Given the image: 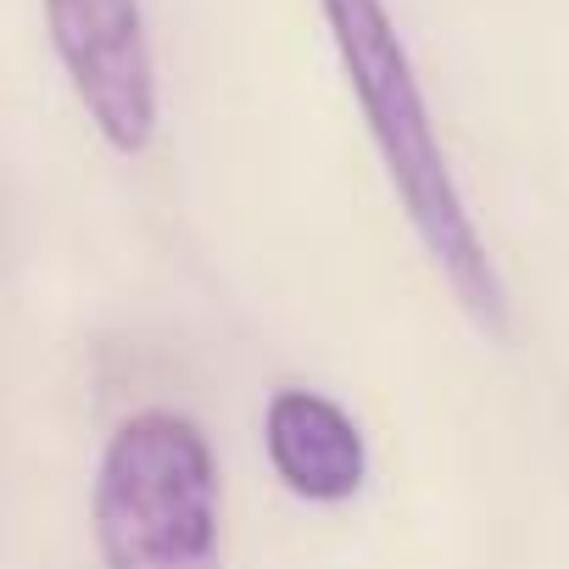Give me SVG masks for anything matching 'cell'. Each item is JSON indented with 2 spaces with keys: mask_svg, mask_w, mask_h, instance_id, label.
<instances>
[{
  "mask_svg": "<svg viewBox=\"0 0 569 569\" xmlns=\"http://www.w3.org/2000/svg\"><path fill=\"white\" fill-rule=\"evenodd\" d=\"M101 569H223L218 458L196 419L146 408L123 419L96 469Z\"/></svg>",
  "mask_w": 569,
  "mask_h": 569,
  "instance_id": "7a4b0ae2",
  "label": "cell"
},
{
  "mask_svg": "<svg viewBox=\"0 0 569 569\" xmlns=\"http://www.w3.org/2000/svg\"><path fill=\"white\" fill-rule=\"evenodd\" d=\"M46 29L96 134L118 157L151 151L157 62L140 0H46Z\"/></svg>",
  "mask_w": 569,
  "mask_h": 569,
  "instance_id": "3957f363",
  "label": "cell"
},
{
  "mask_svg": "<svg viewBox=\"0 0 569 569\" xmlns=\"http://www.w3.org/2000/svg\"><path fill=\"white\" fill-rule=\"evenodd\" d=\"M262 447L284 491L302 502H347L363 491L369 447L347 408L319 391H279L262 413Z\"/></svg>",
  "mask_w": 569,
  "mask_h": 569,
  "instance_id": "277c9868",
  "label": "cell"
},
{
  "mask_svg": "<svg viewBox=\"0 0 569 569\" xmlns=\"http://www.w3.org/2000/svg\"><path fill=\"white\" fill-rule=\"evenodd\" d=\"M341 73L352 84V101L369 123V140L386 162V179L419 234V246L430 251V262L441 268V279L452 284V297L463 302V313L502 336L508 330V297L497 262L469 218V201L447 168V151L436 140L430 123V101L419 90L413 57L386 12V0H319Z\"/></svg>",
  "mask_w": 569,
  "mask_h": 569,
  "instance_id": "6da1fadb",
  "label": "cell"
}]
</instances>
